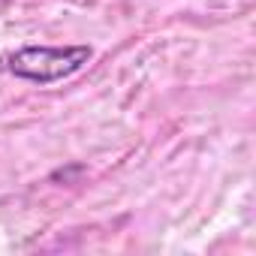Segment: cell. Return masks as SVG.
Instances as JSON below:
<instances>
[{"mask_svg":"<svg viewBox=\"0 0 256 256\" xmlns=\"http://www.w3.org/2000/svg\"><path fill=\"white\" fill-rule=\"evenodd\" d=\"M94 58L90 46H22L12 54L0 58V66L12 72L16 78L34 84H54L76 76Z\"/></svg>","mask_w":256,"mask_h":256,"instance_id":"1","label":"cell"}]
</instances>
